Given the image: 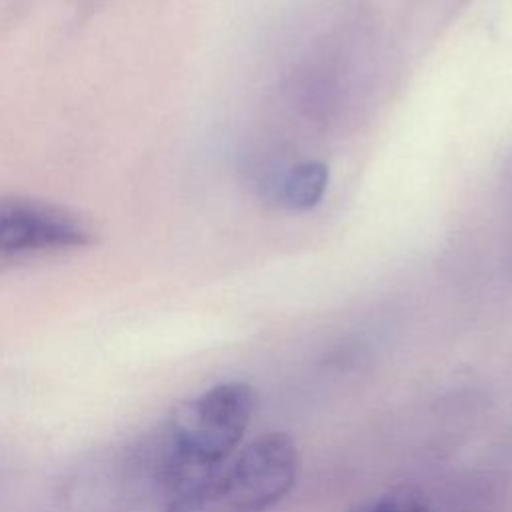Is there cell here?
Listing matches in <instances>:
<instances>
[{
  "label": "cell",
  "instance_id": "6da1fadb",
  "mask_svg": "<svg viewBox=\"0 0 512 512\" xmlns=\"http://www.w3.org/2000/svg\"><path fill=\"white\" fill-rule=\"evenodd\" d=\"M96 228L76 210L22 194H0V272L94 246Z\"/></svg>",
  "mask_w": 512,
  "mask_h": 512
},
{
  "label": "cell",
  "instance_id": "277c9868",
  "mask_svg": "<svg viewBox=\"0 0 512 512\" xmlns=\"http://www.w3.org/2000/svg\"><path fill=\"white\" fill-rule=\"evenodd\" d=\"M348 512H428V502L414 488H394L358 502Z\"/></svg>",
  "mask_w": 512,
  "mask_h": 512
},
{
  "label": "cell",
  "instance_id": "3957f363",
  "mask_svg": "<svg viewBox=\"0 0 512 512\" xmlns=\"http://www.w3.org/2000/svg\"><path fill=\"white\" fill-rule=\"evenodd\" d=\"M328 188V168L322 162L294 166L280 182V200L290 210L314 208Z\"/></svg>",
  "mask_w": 512,
  "mask_h": 512
},
{
  "label": "cell",
  "instance_id": "7a4b0ae2",
  "mask_svg": "<svg viewBox=\"0 0 512 512\" xmlns=\"http://www.w3.org/2000/svg\"><path fill=\"white\" fill-rule=\"evenodd\" d=\"M298 466V450L286 434H264L228 460L204 512H264L292 490Z\"/></svg>",
  "mask_w": 512,
  "mask_h": 512
}]
</instances>
